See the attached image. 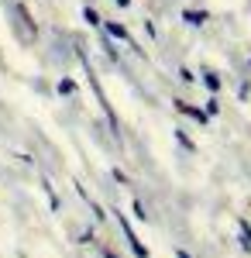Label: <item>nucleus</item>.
Wrapping results in <instances>:
<instances>
[{
    "instance_id": "obj_1",
    "label": "nucleus",
    "mask_w": 251,
    "mask_h": 258,
    "mask_svg": "<svg viewBox=\"0 0 251 258\" xmlns=\"http://www.w3.org/2000/svg\"><path fill=\"white\" fill-rule=\"evenodd\" d=\"M117 224H120V227H124V238L131 241V251H135L138 258H148V248H145V244H141V241H138V234H135V231H131V224H128V220L120 217V214H117Z\"/></svg>"
},
{
    "instance_id": "obj_2",
    "label": "nucleus",
    "mask_w": 251,
    "mask_h": 258,
    "mask_svg": "<svg viewBox=\"0 0 251 258\" xmlns=\"http://www.w3.org/2000/svg\"><path fill=\"white\" fill-rule=\"evenodd\" d=\"M175 107H179L182 114H190V117H196L200 124H207V110H200V107H190V103H182V100H175Z\"/></svg>"
},
{
    "instance_id": "obj_3",
    "label": "nucleus",
    "mask_w": 251,
    "mask_h": 258,
    "mask_svg": "<svg viewBox=\"0 0 251 258\" xmlns=\"http://www.w3.org/2000/svg\"><path fill=\"white\" fill-rule=\"evenodd\" d=\"M107 31H110V35H114V38L128 41V28H124V24H117V21H110V24H107Z\"/></svg>"
},
{
    "instance_id": "obj_4",
    "label": "nucleus",
    "mask_w": 251,
    "mask_h": 258,
    "mask_svg": "<svg viewBox=\"0 0 251 258\" xmlns=\"http://www.w3.org/2000/svg\"><path fill=\"white\" fill-rule=\"evenodd\" d=\"M182 18L190 21V24H203V21H207V14H203V11H182Z\"/></svg>"
},
{
    "instance_id": "obj_5",
    "label": "nucleus",
    "mask_w": 251,
    "mask_h": 258,
    "mask_svg": "<svg viewBox=\"0 0 251 258\" xmlns=\"http://www.w3.org/2000/svg\"><path fill=\"white\" fill-rule=\"evenodd\" d=\"M241 244H244V248L251 251V227L244 224V220H241Z\"/></svg>"
},
{
    "instance_id": "obj_6",
    "label": "nucleus",
    "mask_w": 251,
    "mask_h": 258,
    "mask_svg": "<svg viewBox=\"0 0 251 258\" xmlns=\"http://www.w3.org/2000/svg\"><path fill=\"white\" fill-rule=\"evenodd\" d=\"M83 18L90 21V24H103V21H100V14L93 11V7H86V11H83Z\"/></svg>"
},
{
    "instance_id": "obj_7",
    "label": "nucleus",
    "mask_w": 251,
    "mask_h": 258,
    "mask_svg": "<svg viewBox=\"0 0 251 258\" xmlns=\"http://www.w3.org/2000/svg\"><path fill=\"white\" fill-rule=\"evenodd\" d=\"M135 217H138V220H148V214H145V203H141V200H135Z\"/></svg>"
},
{
    "instance_id": "obj_8",
    "label": "nucleus",
    "mask_w": 251,
    "mask_h": 258,
    "mask_svg": "<svg viewBox=\"0 0 251 258\" xmlns=\"http://www.w3.org/2000/svg\"><path fill=\"white\" fill-rule=\"evenodd\" d=\"M203 83H207V86H210V90H220V80H217V76H213V73H207V76H203Z\"/></svg>"
},
{
    "instance_id": "obj_9",
    "label": "nucleus",
    "mask_w": 251,
    "mask_h": 258,
    "mask_svg": "<svg viewBox=\"0 0 251 258\" xmlns=\"http://www.w3.org/2000/svg\"><path fill=\"white\" fill-rule=\"evenodd\" d=\"M73 90H76V83H73V80H62V83H58V93H73Z\"/></svg>"
},
{
    "instance_id": "obj_10",
    "label": "nucleus",
    "mask_w": 251,
    "mask_h": 258,
    "mask_svg": "<svg viewBox=\"0 0 251 258\" xmlns=\"http://www.w3.org/2000/svg\"><path fill=\"white\" fill-rule=\"evenodd\" d=\"M175 138H179V145H182V148H186V152H193V141L186 138V135H182V131H175Z\"/></svg>"
},
{
    "instance_id": "obj_11",
    "label": "nucleus",
    "mask_w": 251,
    "mask_h": 258,
    "mask_svg": "<svg viewBox=\"0 0 251 258\" xmlns=\"http://www.w3.org/2000/svg\"><path fill=\"white\" fill-rule=\"evenodd\" d=\"M175 258H193L190 251H182V248H175Z\"/></svg>"
},
{
    "instance_id": "obj_12",
    "label": "nucleus",
    "mask_w": 251,
    "mask_h": 258,
    "mask_svg": "<svg viewBox=\"0 0 251 258\" xmlns=\"http://www.w3.org/2000/svg\"><path fill=\"white\" fill-rule=\"evenodd\" d=\"M103 258H117V255H114V251H103Z\"/></svg>"
},
{
    "instance_id": "obj_13",
    "label": "nucleus",
    "mask_w": 251,
    "mask_h": 258,
    "mask_svg": "<svg viewBox=\"0 0 251 258\" xmlns=\"http://www.w3.org/2000/svg\"><path fill=\"white\" fill-rule=\"evenodd\" d=\"M117 4H120V7H128V4H131V0H117Z\"/></svg>"
}]
</instances>
